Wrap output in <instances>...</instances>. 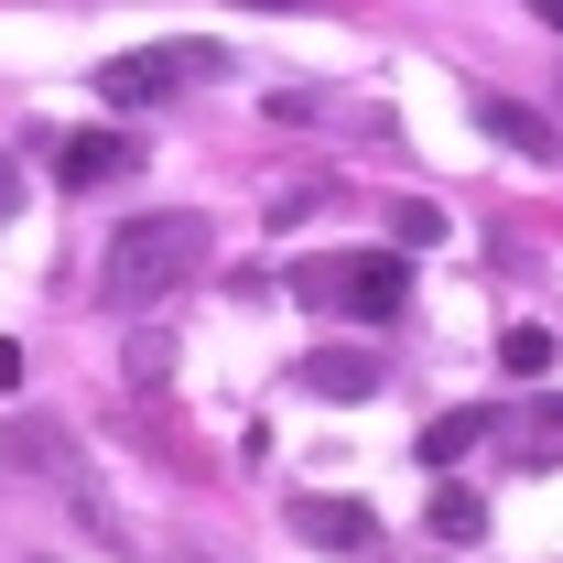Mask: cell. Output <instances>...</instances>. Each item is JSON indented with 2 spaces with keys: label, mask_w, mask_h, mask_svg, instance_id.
I'll return each instance as SVG.
<instances>
[{
  "label": "cell",
  "mask_w": 563,
  "mask_h": 563,
  "mask_svg": "<svg viewBox=\"0 0 563 563\" xmlns=\"http://www.w3.org/2000/svg\"><path fill=\"white\" fill-rule=\"evenodd\" d=\"M55 174H66L76 196H87V185H120V174H131V131H76L66 152H55Z\"/></svg>",
  "instance_id": "obj_5"
},
{
  "label": "cell",
  "mask_w": 563,
  "mask_h": 563,
  "mask_svg": "<svg viewBox=\"0 0 563 563\" xmlns=\"http://www.w3.org/2000/svg\"><path fill=\"white\" fill-rule=\"evenodd\" d=\"M531 11H542V22H553V33H563V0H531Z\"/></svg>",
  "instance_id": "obj_16"
},
{
  "label": "cell",
  "mask_w": 563,
  "mask_h": 563,
  "mask_svg": "<svg viewBox=\"0 0 563 563\" xmlns=\"http://www.w3.org/2000/svg\"><path fill=\"white\" fill-rule=\"evenodd\" d=\"M0 390H22V347L11 336H0Z\"/></svg>",
  "instance_id": "obj_14"
},
{
  "label": "cell",
  "mask_w": 563,
  "mask_h": 563,
  "mask_svg": "<svg viewBox=\"0 0 563 563\" xmlns=\"http://www.w3.org/2000/svg\"><path fill=\"white\" fill-rule=\"evenodd\" d=\"M163 368H174V357H163V336H141V347H131V390H163Z\"/></svg>",
  "instance_id": "obj_13"
},
{
  "label": "cell",
  "mask_w": 563,
  "mask_h": 563,
  "mask_svg": "<svg viewBox=\"0 0 563 563\" xmlns=\"http://www.w3.org/2000/svg\"><path fill=\"white\" fill-rule=\"evenodd\" d=\"M0 207H11V163H0Z\"/></svg>",
  "instance_id": "obj_17"
},
{
  "label": "cell",
  "mask_w": 563,
  "mask_h": 563,
  "mask_svg": "<svg viewBox=\"0 0 563 563\" xmlns=\"http://www.w3.org/2000/svg\"><path fill=\"white\" fill-rule=\"evenodd\" d=\"M0 455H11V466H33V477H76V455L55 444V422H11V433H0Z\"/></svg>",
  "instance_id": "obj_9"
},
{
  "label": "cell",
  "mask_w": 563,
  "mask_h": 563,
  "mask_svg": "<svg viewBox=\"0 0 563 563\" xmlns=\"http://www.w3.org/2000/svg\"><path fill=\"white\" fill-rule=\"evenodd\" d=\"M292 531H303L314 553H368V542H379L357 498H292Z\"/></svg>",
  "instance_id": "obj_4"
},
{
  "label": "cell",
  "mask_w": 563,
  "mask_h": 563,
  "mask_svg": "<svg viewBox=\"0 0 563 563\" xmlns=\"http://www.w3.org/2000/svg\"><path fill=\"white\" fill-rule=\"evenodd\" d=\"M207 66H217V44H131V55L98 66V98L109 109H163L185 76H207Z\"/></svg>",
  "instance_id": "obj_3"
},
{
  "label": "cell",
  "mask_w": 563,
  "mask_h": 563,
  "mask_svg": "<svg viewBox=\"0 0 563 563\" xmlns=\"http://www.w3.org/2000/svg\"><path fill=\"white\" fill-rule=\"evenodd\" d=\"M390 239H401V250H433V239H444V207H401V217H390Z\"/></svg>",
  "instance_id": "obj_12"
},
{
  "label": "cell",
  "mask_w": 563,
  "mask_h": 563,
  "mask_svg": "<svg viewBox=\"0 0 563 563\" xmlns=\"http://www.w3.org/2000/svg\"><path fill=\"white\" fill-rule=\"evenodd\" d=\"M498 368H509V379H553V336H542V325H509V336H498Z\"/></svg>",
  "instance_id": "obj_11"
},
{
  "label": "cell",
  "mask_w": 563,
  "mask_h": 563,
  "mask_svg": "<svg viewBox=\"0 0 563 563\" xmlns=\"http://www.w3.org/2000/svg\"><path fill=\"white\" fill-rule=\"evenodd\" d=\"M303 303H336V314H357V325H390V314L412 303V261H401V250L325 261V272H303Z\"/></svg>",
  "instance_id": "obj_2"
},
{
  "label": "cell",
  "mask_w": 563,
  "mask_h": 563,
  "mask_svg": "<svg viewBox=\"0 0 563 563\" xmlns=\"http://www.w3.org/2000/svg\"><path fill=\"white\" fill-rule=\"evenodd\" d=\"M531 422H542V433H553V444H563V390H553V401H542V412H531Z\"/></svg>",
  "instance_id": "obj_15"
},
{
  "label": "cell",
  "mask_w": 563,
  "mask_h": 563,
  "mask_svg": "<svg viewBox=\"0 0 563 563\" xmlns=\"http://www.w3.org/2000/svg\"><path fill=\"white\" fill-rule=\"evenodd\" d=\"M477 131L509 141V152H531V163H553V120H542V109H520V98H498V87H477Z\"/></svg>",
  "instance_id": "obj_6"
},
{
  "label": "cell",
  "mask_w": 563,
  "mask_h": 563,
  "mask_svg": "<svg viewBox=\"0 0 563 563\" xmlns=\"http://www.w3.org/2000/svg\"><path fill=\"white\" fill-rule=\"evenodd\" d=\"M488 433H498V412H444V422H433V433L412 444V455H422V477H433V466H466Z\"/></svg>",
  "instance_id": "obj_8"
},
{
  "label": "cell",
  "mask_w": 563,
  "mask_h": 563,
  "mask_svg": "<svg viewBox=\"0 0 563 563\" xmlns=\"http://www.w3.org/2000/svg\"><path fill=\"white\" fill-rule=\"evenodd\" d=\"M477 531H488L477 488H433V542H477Z\"/></svg>",
  "instance_id": "obj_10"
},
{
  "label": "cell",
  "mask_w": 563,
  "mask_h": 563,
  "mask_svg": "<svg viewBox=\"0 0 563 563\" xmlns=\"http://www.w3.org/2000/svg\"><path fill=\"white\" fill-rule=\"evenodd\" d=\"M303 390H314V401H368V390H379V357L325 347V357H303Z\"/></svg>",
  "instance_id": "obj_7"
},
{
  "label": "cell",
  "mask_w": 563,
  "mask_h": 563,
  "mask_svg": "<svg viewBox=\"0 0 563 563\" xmlns=\"http://www.w3.org/2000/svg\"><path fill=\"white\" fill-rule=\"evenodd\" d=\"M207 239H217V228H207L196 207H174V217H131V228L109 239V272H98V292H109L120 314H141V303H163L174 282L207 261Z\"/></svg>",
  "instance_id": "obj_1"
}]
</instances>
